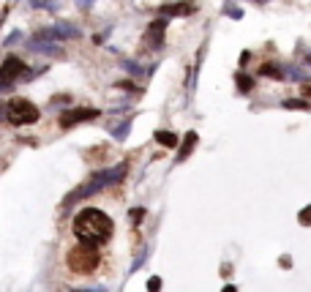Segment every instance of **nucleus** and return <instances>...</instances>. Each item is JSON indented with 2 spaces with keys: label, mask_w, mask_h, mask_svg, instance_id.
<instances>
[{
  "label": "nucleus",
  "mask_w": 311,
  "mask_h": 292,
  "mask_svg": "<svg viewBox=\"0 0 311 292\" xmlns=\"http://www.w3.org/2000/svg\"><path fill=\"white\" fill-rule=\"evenodd\" d=\"M164 30H167V19H156V22H150V28H147L142 44H145L147 49H159L161 44H164Z\"/></svg>",
  "instance_id": "nucleus-7"
},
{
  "label": "nucleus",
  "mask_w": 311,
  "mask_h": 292,
  "mask_svg": "<svg viewBox=\"0 0 311 292\" xmlns=\"http://www.w3.org/2000/svg\"><path fill=\"white\" fill-rule=\"evenodd\" d=\"M309 63H311V55H309Z\"/></svg>",
  "instance_id": "nucleus-22"
},
{
  "label": "nucleus",
  "mask_w": 311,
  "mask_h": 292,
  "mask_svg": "<svg viewBox=\"0 0 311 292\" xmlns=\"http://www.w3.org/2000/svg\"><path fill=\"white\" fill-rule=\"evenodd\" d=\"M112 232H115V224H112V219L106 216L104 211H99V208H85V211H79L74 219V235H76L79 243L104 246L106 240L112 238Z\"/></svg>",
  "instance_id": "nucleus-1"
},
{
  "label": "nucleus",
  "mask_w": 311,
  "mask_h": 292,
  "mask_svg": "<svg viewBox=\"0 0 311 292\" xmlns=\"http://www.w3.org/2000/svg\"><path fill=\"white\" fill-rule=\"evenodd\" d=\"M251 85H254V82H251V79H248V76H246V74H238V88H241V90H243V93H246V90H248V88H251Z\"/></svg>",
  "instance_id": "nucleus-14"
},
{
  "label": "nucleus",
  "mask_w": 311,
  "mask_h": 292,
  "mask_svg": "<svg viewBox=\"0 0 311 292\" xmlns=\"http://www.w3.org/2000/svg\"><path fill=\"white\" fill-rule=\"evenodd\" d=\"M300 224H311V205H309V208H303V211H300Z\"/></svg>",
  "instance_id": "nucleus-16"
},
{
  "label": "nucleus",
  "mask_w": 311,
  "mask_h": 292,
  "mask_svg": "<svg viewBox=\"0 0 311 292\" xmlns=\"http://www.w3.org/2000/svg\"><path fill=\"white\" fill-rule=\"evenodd\" d=\"M221 292H238V287H232V284H227V287H224V290Z\"/></svg>",
  "instance_id": "nucleus-19"
},
{
  "label": "nucleus",
  "mask_w": 311,
  "mask_h": 292,
  "mask_svg": "<svg viewBox=\"0 0 311 292\" xmlns=\"http://www.w3.org/2000/svg\"><path fill=\"white\" fill-rule=\"evenodd\" d=\"M156 142L164 147H175L177 145V137L172 134V131H156Z\"/></svg>",
  "instance_id": "nucleus-12"
},
{
  "label": "nucleus",
  "mask_w": 311,
  "mask_h": 292,
  "mask_svg": "<svg viewBox=\"0 0 311 292\" xmlns=\"http://www.w3.org/2000/svg\"><path fill=\"white\" fill-rule=\"evenodd\" d=\"M126 172H129V164H118V167H109V170L96 172V175L90 178L88 183H82V186L76 188V191H71L69 197H66V205H71L74 199L93 197V194H99V191H104V188H109L112 183H120V181L126 178Z\"/></svg>",
  "instance_id": "nucleus-2"
},
{
  "label": "nucleus",
  "mask_w": 311,
  "mask_h": 292,
  "mask_svg": "<svg viewBox=\"0 0 311 292\" xmlns=\"http://www.w3.org/2000/svg\"><path fill=\"white\" fill-rule=\"evenodd\" d=\"M259 74H265V76H273V79H284V74H281V69H278V66H262V71H259Z\"/></svg>",
  "instance_id": "nucleus-13"
},
{
  "label": "nucleus",
  "mask_w": 311,
  "mask_h": 292,
  "mask_svg": "<svg viewBox=\"0 0 311 292\" xmlns=\"http://www.w3.org/2000/svg\"><path fill=\"white\" fill-rule=\"evenodd\" d=\"M96 115H99L96 110H69V112H63V115L58 117V123H60V129H71V126H76V123L93 120Z\"/></svg>",
  "instance_id": "nucleus-8"
},
{
  "label": "nucleus",
  "mask_w": 311,
  "mask_h": 292,
  "mask_svg": "<svg viewBox=\"0 0 311 292\" xmlns=\"http://www.w3.org/2000/svg\"><path fill=\"white\" fill-rule=\"evenodd\" d=\"M284 107H287V110H303L306 101H284Z\"/></svg>",
  "instance_id": "nucleus-17"
},
{
  "label": "nucleus",
  "mask_w": 311,
  "mask_h": 292,
  "mask_svg": "<svg viewBox=\"0 0 311 292\" xmlns=\"http://www.w3.org/2000/svg\"><path fill=\"white\" fill-rule=\"evenodd\" d=\"M161 290V279L159 276H150V279H147V292H159Z\"/></svg>",
  "instance_id": "nucleus-15"
},
{
  "label": "nucleus",
  "mask_w": 311,
  "mask_h": 292,
  "mask_svg": "<svg viewBox=\"0 0 311 292\" xmlns=\"http://www.w3.org/2000/svg\"><path fill=\"white\" fill-rule=\"evenodd\" d=\"M25 71H28V66L22 63L19 58H6L3 60V66H0V88H11L14 82H19L25 76Z\"/></svg>",
  "instance_id": "nucleus-5"
},
{
  "label": "nucleus",
  "mask_w": 311,
  "mask_h": 292,
  "mask_svg": "<svg viewBox=\"0 0 311 292\" xmlns=\"http://www.w3.org/2000/svg\"><path fill=\"white\" fill-rule=\"evenodd\" d=\"M197 11V3H172V6H161V14L164 17H183V14H194Z\"/></svg>",
  "instance_id": "nucleus-9"
},
{
  "label": "nucleus",
  "mask_w": 311,
  "mask_h": 292,
  "mask_svg": "<svg viewBox=\"0 0 311 292\" xmlns=\"http://www.w3.org/2000/svg\"><path fill=\"white\" fill-rule=\"evenodd\" d=\"M194 145H197V134H194V131H188V134H186V142L180 145V161H183V158H188V156H191Z\"/></svg>",
  "instance_id": "nucleus-11"
},
{
  "label": "nucleus",
  "mask_w": 311,
  "mask_h": 292,
  "mask_svg": "<svg viewBox=\"0 0 311 292\" xmlns=\"http://www.w3.org/2000/svg\"><path fill=\"white\" fill-rule=\"evenodd\" d=\"M30 49H33V52H47V55H52V52H58V41H47V38H38V36H33V38H30Z\"/></svg>",
  "instance_id": "nucleus-10"
},
{
  "label": "nucleus",
  "mask_w": 311,
  "mask_h": 292,
  "mask_svg": "<svg viewBox=\"0 0 311 292\" xmlns=\"http://www.w3.org/2000/svg\"><path fill=\"white\" fill-rule=\"evenodd\" d=\"M224 14H227V17H232V19H241L243 17V11H238V8H229V6L224 8Z\"/></svg>",
  "instance_id": "nucleus-18"
},
{
  "label": "nucleus",
  "mask_w": 311,
  "mask_h": 292,
  "mask_svg": "<svg viewBox=\"0 0 311 292\" xmlns=\"http://www.w3.org/2000/svg\"><path fill=\"white\" fill-rule=\"evenodd\" d=\"M257 3H265V0H257Z\"/></svg>",
  "instance_id": "nucleus-21"
},
{
  "label": "nucleus",
  "mask_w": 311,
  "mask_h": 292,
  "mask_svg": "<svg viewBox=\"0 0 311 292\" xmlns=\"http://www.w3.org/2000/svg\"><path fill=\"white\" fill-rule=\"evenodd\" d=\"M35 36L47 41H71V38H79V28H74V25H52V28L38 30Z\"/></svg>",
  "instance_id": "nucleus-6"
},
{
  "label": "nucleus",
  "mask_w": 311,
  "mask_h": 292,
  "mask_svg": "<svg viewBox=\"0 0 311 292\" xmlns=\"http://www.w3.org/2000/svg\"><path fill=\"white\" fill-rule=\"evenodd\" d=\"M3 112H6V120L11 123V126H30V123H35L41 117L38 107L28 99H11Z\"/></svg>",
  "instance_id": "nucleus-4"
},
{
  "label": "nucleus",
  "mask_w": 311,
  "mask_h": 292,
  "mask_svg": "<svg viewBox=\"0 0 311 292\" xmlns=\"http://www.w3.org/2000/svg\"><path fill=\"white\" fill-rule=\"evenodd\" d=\"M66 262H69V268L74 270V273H82V276L93 273V270L99 268V262H101L99 246H88V243L74 246V249L69 252V257H66Z\"/></svg>",
  "instance_id": "nucleus-3"
},
{
  "label": "nucleus",
  "mask_w": 311,
  "mask_h": 292,
  "mask_svg": "<svg viewBox=\"0 0 311 292\" xmlns=\"http://www.w3.org/2000/svg\"><path fill=\"white\" fill-rule=\"evenodd\" d=\"M303 93H306V96H309V99H311V88H306V90H303Z\"/></svg>",
  "instance_id": "nucleus-20"
}]
</instances>
